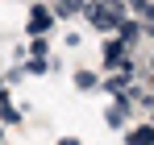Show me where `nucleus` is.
Instances as JSON below:
<instances>
[{
    "instance_id": "obj_2",
    "label": "nucleus",
    "mask_w": 154,
    "mask_h": 145,
    "mask_svg": "<svg viewBox=\"0 0 154 145\" xmlns=\"http://www.w3.org/2000/svg\"><path fill=\"white\" fill-rule=\"evenodd\" d=\"M46 29H50V8H42V4H38V8L29 13V33L38 37V33H46Z\"/></svg>"
},
{
    "instance_id": "obj_6",
    "label": "nucleus",
    "mask_w": 154,
    "mask_h": 145,
    "mask_svg": "<svg viewBox=\"0 0 154 145\" xmlns=\"http://www.w3.org/2000/svg\"><path fill=\"white\" fill-rule=\"evenodd\" d=\"M75 8H79V0H58V13H63V17H71Z\"/></svg>"
},
{
    "instance_id": "obj_3",
    "label": "nucleus",
    "mask_w": 154,
    "mask_h": 145,
    "mask_svg": "<svg viewBox=\"0 0 154 145\" xmlns=\"http://www.w3.org/2000/svg\"><path fill=\"white\" fill-rule=\"evenodd\" d=\"M129 145H154V129L146 124V129H133L129 133Z\"/></svg>"
},
{
    "instance_id": "obj_1",
    "label": "nucleus",
    "mask_w": 154,
    "mask_h": 145,
    "mask_svg": "<svg viewBox=\"0 0 154 145\" xmlns=\"http://www.w3.org/2000/svg\"><path fill=\"white\" fill-rule=\"evenodd\" d=\"M88 17H92L96 29H117V25H125L121 4H88Z\"/></svg>"
},
{
    "instance_id": "obj_9",
    "label": "nucleus",
    "mask_w": 154,
    "mask_h": 145,
    "mask_svg": "<svg viewBox=\"0 0 154 145\" xmlns=\"http://www.w3.org/2000/svg\"><path fill=\"white\" fill-rule=\"evenodd\" d=\"M146 17H154V4H146Z\"/></svg>"
},
{
    "instance_id": "obj_8",
    "label": "nucleus",
    "mask_w": 154,
    "mask_h": 145,
    "mask_svg": "<svg viewBox=\"0 0 154 145\" xmlns=\"http://www.w3.org/2000/svg\"><path fill=\"white\" fill-rule=\"evenodd\" d=\"M58 145H79V141H75V137H63V141H58Z\"/></svg>"
},
{
    "instance_id": "obj_7",
    "label": "nucleus",
    "mask_w": 154,
    "mask_h": 145,
    "mask_svg": "<svg viewBox=\"0 0 154 145\" xmlns=\"http://www.w3.org/2000/svg\"><path fill=\"white\" fill-rule=\"evenodd\" d=\"M104 54H108V62H112V67H121V46H108Z\"/></svg>"
},
{
    "instance_id": "obj_5",
    "label": "nucleus",
    "mask_w": 154,
    "mask_h": 145,
    "mask_svg": "<svg viewBox=\"0 0 154 145\" xmlns=\"http://www.w3.org/2000/svg\"><path fill=\"white\" fill-rule=\"evenodd\" d=\"M121 120H125V108L112 104V108H108V124H121Z\"/></svg>"
},
{
    "instance_id": "obj_4",
    "label": "nucleus",
    "mask_w": 154,
    "mask_h": 145,
    "mask_svg": "<svg viewBox=\"0 0 154 145\" xmlns=\"http://www.w3.org/2000/svg\"><path fill=\"white\" fill-rule=\"evenodd\" d=\"M0 116H4V120H17V108L8 104V96H4V87H0Z\"/></svg>"
}]
</instances>
